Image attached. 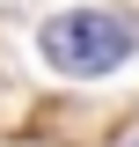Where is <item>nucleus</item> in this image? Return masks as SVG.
I'll return each mask as SVG.
<instances>
[{
    "label": "nucleus",
    "mask_w": 139,
    "mask_h": 147,
    "mask_svg": "<svg viewBox=\"0 0 139 147\" xmlns=\"http://www.w3.org/2000/svg\"><path fill=\"white\" fill-rule=\"evenodd\" d=\"M44 59H51L59 74H73V81H95V74H110V66H124L132 59V22L124 15H103V7H66V15H51L44 22Z\"/></svg>",
    "instance_id": "obj_1"
},
{
    "label": "nucleus",
    "mask_w": 139,
    "mask_h": 147,
    "mask_svg": "<svg viewBox=\"0 0 139 147\" xmlns=\"http://www.w3.org/2000/svg\"><path fill=\"white\" fill-rule=\"evenodd\" d=\"M132 147H139V140H132Z\"/></svg>",
    "instance_id": "obj_2"
}]
</instances>
